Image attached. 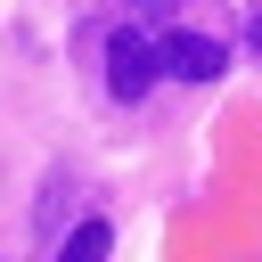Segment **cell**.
Instances as JSON below:
<instances>
[{
  "label": "cell",
  "mask_w": 262,
  "mask_h": 262,
  "mask_svg": "<svg viewBox=\"0 0 262 262\" xmlns=\"http://www.w3.org/2000/svg\"><path fill=\"white\" fill-rule=\"evenodd\" d=\"M254 49H262V16H254Z\"/></svg>",
  "instance_id": "obj_4"
},
{
  "label": "cell",
  "mask_w": 262,
  "mask_h": 262,
  "mask_svg": "<svg viewBox=\"0 0 262 262\" xmlns=\"http://www.w3.org/2000/svg\"><path fill=\"white\" fill-rule=\"evenodd\" d=\"M139 8H164V0H139Z\"/></svg>",
  "instance_id": "obj_5"
},
{
  "label": "cell",
  "mask_w": 262,
  "mask_h": 262,
  "mask_svg": "<svg viewBox=\"0 0 262 262\" xmlns=\"http://www.w3.org/2000/svg\"><path fill=\"white\" fill-rule=\"evenodd\" d=\"M156 49H164V74H180V82H213L221 66H229V49L221 41H205V33H156Z\"/></svg>",
  "instance_id": "obj_2"
},
{
  "label": "cell",
  "mask_w": 262,
  "mask_h": 262,
  "mask_svg": "<svg viewBox=\"0 0 262 262\" xmlns=\"http://www.w3.org/2000/svg\"><path fill=\"white\" fill-rule=\"evenodd\" d=\"M106 246H115V229H106V213H90V221L57 246V262H106Z\"/></svg>",
  "instance_id": "obj_3"
},
{
  "label": "cell",
  "mask_w": 262,
  "mask_h": 262,
  "mask_svg": "<svg viewBox=\"0 0 262 262\" xmlns=\"http://www.w3.org/2000/svg\"><path fill=\"white\" fill-rule=\"evenodd\" d=\"M156 74H164V49H156V33L123 25V33L106 41V90H115V98H147V90H156Z\"/></svg>",
  "instance_id": "obj_1"
}]
</instances>
